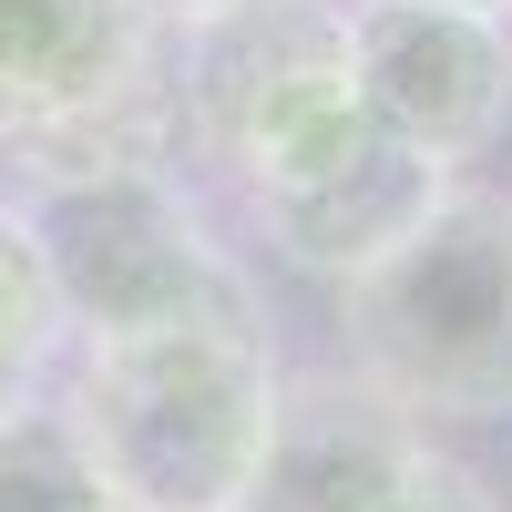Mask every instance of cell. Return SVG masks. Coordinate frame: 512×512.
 Wrapping results in <instances>:
<instances>
[{
	"label": "cell",
	"mask_w": 512,
	"mask_h": 512,
	"mask_svg": "<svg viewBox=\"0 0 512 512\" xmlns=\"http://www.w3.org/2000/svg\"><path fill=\"white\" fill-rule=\"evenodd\" d=\"M52 410L113 512H246L287 410V369L267 308H195L82 338Z\"/></svg>",
	"instance_id": "1"
},
{
	"label": "cell",
	"mask_w": 512,
	"mask_h": 512,
	"mask_svg": "<svg viewBox=\"0 0 512 512\" xmlns=\"http://www.w3.org/2000/svg\"><path fill=\"white\" fill-rule=\"evenodd\" d=\"M338 369L431 431L512 420V195L451 185L369 277L338 287Z\"/></svg>",
	"instance_id": "2"
},
{
	"label": "cell",
	"mask_w": 512,
	"mask_h": 512,
	"mask_svg": "<svg viewBox=\"0 0 512 512\" xmlns=\"http://www.w3.org/2000/svg\"><path fill=\"white\" fill-rule=\"evenodd\" d=\"M175 113L185 164L236 195V216H267L277 195L338 175L390 134L359 103L349 0H256L205 31H175Z\"/></svg>",
	"instance_id": "3"
},
{
	"label": "cell",
	"mask_w": 512,
	"mask_h": 512,
	"mask_svg": "<svg viewBox=\"0 0 512 512\" xmlns=\"http://www.w3.org/2000/svg\"><path fill=\"white\" fill-rule=\"evenodd\" d=\"M0 154L31 185L185 164L175 31L154 0H0Z\"/></svg>",
	"instance_id": "4"
},
{
	"label": "cell",
	"mask_w": 512,
	"mask_h": 512,
	"mask_svg": "<svg viewBox=\"0 0 512 512\" xmlns=\"http://www.w3.org/2000/svg\"><path fill=\"white\" fill-rule=\"evenodd\" d=\"M21 216H31L41 256H52L72 338L154 328V318H195V308H256L246 256L205 226L185 164L62 175V185H31Z\"/></svg>",
	"instance_id": "5"
},
{
	"label": "cell",
	"mask_w": 512,
	"mask_h": 512,
	"mask_svg": "<svg viewBox=\"0 0 512 512\" xmlns=\"http://www.w3.org/2000/svg\"><path fill=\"white\" fill-rule=\"evenodd\" d=\"M246 512H502V502L431 420L379 400L359 369H318L287 379Z\"/></svg>",
	"instance_id": "6"
},
{
	"label": "cell",
	"mask_w": 512,
	"mask_h": 512,
	"mask_svg": "<svg viewBox=\"0 0 512 512\" xmlns=\"http://www.w3.org/2000/svg\"><path fill=\"white\" fill-rule=\"evenodd\" d=\"M349 62H359V103L451 175L472 154H492V134L512 123V21L502 11L349 0Z\"/></svg>",
	"instance_id": "7"
},
{
	"label": "cell",
	"mask_w": 512,
	"mask_h": 512,
	"mask_svg": "<svg viewBox=\"0 0 512 512\" xmlns=\"http://www.w3.org/2000/svg\"><path fill=\"white\" fill-rule=\"evenodd\" d=\"M62 338H72V318H62L52 256H41L21 205H0V420H21L41 390H52Z\"/></svg>",
	"instance_id": "8"
},
{
	"label": "cell",
	"mask_w": 512,
	"mask_h": 512,
	"mask_svg": "<svg viewBox=\"0 0 512 512\" xmlns=\"http://www.w3.org/2000/svg\"><path fill=\"white\" fill-rule=\"evenodd\" d=\"M0 512H113L103 482L82 472V451H72L52 400H31L21 420H0Z\"/></svg>",
	"instance_id": "9"
},
{
	"label": "cell",
	"mask_w": 512,
	"mask_h": 512,
	"mask_svg": "<svg viewBox=\"0 0 512 512\" xmlns=\"http://www.w3.org/2000/svg\"><path fill=\"white\" fill-rule=\"evenodd\" d=\"M226 11H256V0H154L164 31H205V21H226Z\"/></svg>",
	"instance_id": "10"
},
{
	"label": "cell",
	"mask_w": 512,
	"mask_h": 512,
	"mask_svg": "<svg viewBox=\"0 0 512 512\" xmlns=\"http://www.w3.org/2000/svg\"><path fill=\"white\" fill-rule=\"evenodd\" d=\"M461 11H502V21H512V0H461Z\"/></svg>",
	"instance_id": "11"
}]
</instances>
